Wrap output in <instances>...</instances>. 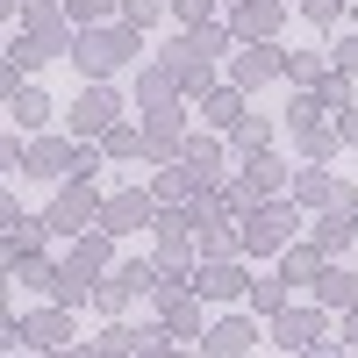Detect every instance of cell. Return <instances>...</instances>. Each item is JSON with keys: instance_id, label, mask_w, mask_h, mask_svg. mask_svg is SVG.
I'll return each mask as SVG.
<instances>
[{"instance_id": "cell-1", "label": "cell", "mask_w": 358, "mask_h": 358, "mask_svg": "<svg viewBox=\"0 0 358 358\" xmlns=\"http://www.w3.org/2000/svg\"><path fill=\"white\" fill-rule=\"evenodd\" d=\"M129 50H136V29H129V22H122V29H86V36L72 43V65H79L86 79H108Z\"/></svg>"}, {"instance_id": "cell-2", "label": "cell", "mask_w": 358, "mask_h": 358, "mask_svg": "<svg viewBox=\"0 0 358 358\" xmlns=\"http://www.w3.org/2000/svg\"><path fill=\"white\" fill-rule=\"evenodd\" d=\"M287 236H294V208H244L236 215V251H251V258H273Z\"/></svg>"}, {"instance_id": "cell-3", "label": "cell", "mask_w": 358, "mask_h": 358, "mask_svg": "<svg viewBox=\"0 0 358 358\" xmlns=\"http://www.w3.org/2000/svg\"><path fill=\"white\" fill-rule=\"evenodd\" d=\"M265 79H287V50L280 43H244L229 65V86H265Z\"/></svg>"}, {"instance_id": "cell-4", "label": "cell", "mask_w": 358, "mask_h": 358, "mask_svg": "<svg viewBox=\"0 0 358 358\" xmlns=\"http://www.w3.org/2000/svg\"><path fill=\"white\" fill-rule=\"evenodd\" d=\"M194 294L201 301H236V294H251V280H244V265H229V258H201L194 265Z\"/></svg>"}, {"instance_id": "cell-5", "label": "cell", "mask_w": 358, "mask_h": 358, "mask_svg": "<svg viewBox=\"0 0 358 358\" xmlns=\"http://www.w3.org/2000/svg\"><path fill=\"white\" fill-rule=\"evenodd\" d=\"M280 0H236V15H229V29H236V43H273V29H280Z\"/></svg>"}, {"instance_id": "cell-6", "label": "cell", "mask_w": 358, "mask_h": 358, "mask_svg": "<svg viewBox=\"0 0 358 358\" xmlns=\"http://www.w3.org/2000/svg\"><path fill=\"white\" fill-rule=\"evenodd\" d=\"M43 222H50V229H86V222H101V194H94V187H79V179H72V187L57 194V208H50Z\"/></svg>"}, {"instance_id": "cell-7", "label": "cell", "mask_w": 358, "mask_h": 358, "mask_svg": "<svg viewBox=\"0 0 358 358\" xmlns=\"http://www.w3.org/2000/svg\"><path fill=\"white\" fill-rule=\"evenodd\" d=\"M273 337H280V351H308L315 337H322V308L308 315V308H280L273 315Z\"/></svg>"}, {"instance_id": "cell-8", "label": "cell", "mask_w": 358, "mask_h": 358, "mask_svg": "<svg viewBox=\"0 0 358 358\" xmlns=\"http://www.w3.org/2000/svg\"><path fill=\"white\" fill-rule=\"evenodd\" d=\"M251 337H258V330H251V315H229V322H215V330L201 337V351H208V358H244Z\"/></svg>"}, {"instance_id": "cell-9", "label": "cell", "mask_w": 358, "mask_h": 358, "mask_svg": "<svg viewBox=\"0 0 358 358\" xmlns=\"http://www.w3.org/2000/svg\"><path fill=\"white\" fill-rule=\"evenodd\" d=\"M136 222H151V194H115V201L101 208V229H108V236H129Z\"/></svg>"}, {"instance_id": "cell-10", "label": "cell", "mask_w": 358, "mask_h": 358, "mask_svg": "<svg viewBox=\"0 0 358 358\" xmlns=\"http://www.w3.org/2000/svg\"><path fill=\"white\" fill-rule=\"evenodd\" d=\"M72 129H79V136H86V129H101V136L115 129V94H108L101 79H94V94H79V108H72Z\"/></svg>"}, {"instance_id": "cell-11", "label": "cell", "mask_w": 358, "mask_h": 358, "mask_svg": "<svg viewBox=\"0 0 358 358\" xmlns=\"http://www.w3.org/2000/svg\"><path fill=\"white\" fill-rule=\"evenodd\" d=\"M194 330H201V294L165 287V337H194Z\"/></svg>"}, {"instance_id": "cell-12", "label": "cell", "mask_w": 358, "mask_h": 358, "mask_svg": "<svg viewBox=\"0 0 358 358\" xmlns=\"http://www.w3.org/2000/svg\"><path fill=\"white\" fill-rule=\"evenodd\" d=\"M8 115H15V129H43V122H50V94L15 86V94H8Z\"/></svg>"}, {"instance_id": "cell-13", "label": "cell", "mask_w": 358, "mask_h": 358, "mask_svg": "<svg viewBox=\"0 0 358 358\" xmlns=\"http://www.w3.org/2000/svg\"><path fill=\"white\" fill-rule=\"evenodd\" d=\"M315 294H322V308H358V273H344V265H322Z\"/></svg>"}, {"instance_id": "cell-14", "label": "cell", "mask_w": 358, "mask_h": 358, "mask_svg": "<svg viewBox=\"0 0 358 358\" xmlns=\"http://www.w3.org/2000/svg\"><path fill=\"white\" fill-rule=\"evenodd\" d=\"M351 236H358V215H351V208H337V215H322V222H315V251L330 258V251L351 244Z\"/></svg>"}, {"instance_id": "cell-15", "label": "cell", "mask_w": 358, "mask_h": 358, "mask_svg": "<svg viewBox=\"0 0 358 358\" xmlns=\"http://www.w3.org/2000/svg\"><path fill=\"white\" fill-rule=\"evenodd\" d=\"M244 301H251V315H280V308H287V273L251 280V294H244Z\"/></svg>"}, {"instance_id": "cell-16", "label": "cell", "mask_w": 358, "mask_h": 358, "mask_svg": "<svg viewBox=\"0 0 358 358\" xmlns=\"http://www.w3.org/2000/svg\"><path fill=\"white\" fill-rule=\"evenodd\" d=\"M208 122H215V129H236V122H244V86H222V94H208Z\"/></svg>"}, {"instance_id": "cell-17", "label": "cell", "mask_w": 358, "mask_h": 358, "mask_svg": "<svg viewBox=\"0 0 358 358\" xmlns=\"http://www.w3.org/2000/svg\"><path fill=\"white\" fill-rule=\"evenodd\" d=\"M179 165H187V172L201 179V187H208V179H215V165H222V143H208V136H194L187 151H179Z\"/></svg>"}, {"instance_id": "cell-18", "label": "cell", "mask_w": 358, "mask_h": 358, "mask_svg": "<svg viewBox=\"0 0 358 358\" xmlns=\"http://www.w3.org/2000/svg\"><path fill=\"white\" fill-rule=\"evenodd\" d=\"M294 194H301V201H337V208H351V194H344V187H337V179H322V172H315V165H308V172H301V179H294Z\"/></svg>"}, {"instance_id": "cell-19", "label": "cell", "mask_w": 358, "mask_h": 358, "mask_svg": "<svg viewBox=\"0 0 358 358\" xmlns=\"http://www.w3.org/2000/svg\"><path fill=\"white\" fill-rule=\"evenodd\" d=\"M280 273H287V287H308V280H322V251H315V244L287 251V265H280Z\"/></svg>"}, {"instance_id": "cell-20", "label": "cell", "mask_w": 358, "mask_h": 358, "mask_svg": "<svg viewBox=\"0 0 358 358\" xmlns=\"http://www.w3.org/2000/svg\"><path fill=\"white\" fill-rule=\"evenodd\" d=\"M322 72H330V65H322L315 50H287V79H294V86H315Z\"/></svg>"}, {"instance_id": "cell-21", "label": "cell", "mask_w": 358, "mask_h": 358, "mask_svg": "<svg viewBox=\"0 0 358 358\" xmlns=\"http://www.w3.org/2000/svg\"><path fill=\"white\" fill-rule=\"evenodd\" d=\"M315 101H322V108H344V101H351V72H337V65H330V72L315 79Z\"/></svg>"}, {"instance_id": "cell-22", "label": "cell", "mask_w": 358, "mask_h": 358, "mask_svg": "<svg viewBox=\"0 0 358 358\" xmlns=\"http://www.w3.org/2000/svg\"><path fill=\"white\" fill-rule=\"evenodd\" d=\"M265 143H273V122H236V151L244 158H265Z\"/></svg>"}, {"instance_id": "cell-23", "label": "cell", "mask_w": 358, "mask_h": 358, "mask_svg": "<svg viewBox=\"0 0 358 358\" xmlns=\"http://www.w3.org/2000/svg\"><path fill=\"white\" fill-rule=\"evenodd\" d=\"M29 165H36V172H57V179H65V172H72V151H65V143H36V151H29Z\"/></svg>"}, {"instance_id": "cell-24", "label": "cell", "mask_w": 358, "mask_h": 358, "mask_svg": "<svg viewBox=\"0 0 358 358\" xmlns=\"http://www.w3.org/2000/svg\"><path fill=\"white\" fill-rule=\"evenodd\" d=\"M194 187H201V179H194V172H187V165H172V172H165V179H158V201H187V194H194Z\"/></svg>"}, {"instance_id": "cell-25", "label": "cell", "mask_w": 358, "mask_h": 358, "mask_svg": "<svg viewBox=\"0 0 358 358\" xmlns=\"http://www.w3.org/2000/svg\"><path fill=\"white\" fill-rule=\"evenodd\" d=\"M165 8H172V0H122V22H129V29H151Z\"/></svg>"}, {"instance_id": "cell-26", "label": "cell", "mask_w": 358, "mask_h": 358, "mask_svg": "<svg viewBox=\"0 0 358 358\" xmlns=\"http://www.w3.org/2000/svg\"><path fill=\"white\" fill-rule=\"evenodd\" d=\"M172 15L187 29H208V22H215V0H172Z\"/></svg>"}, {"instance_id": "cell-27", "label": "cell", "mask_w": 358, "mask_h": 358, "mask_svg": "<svg viewBox=\"0 0 358 358\" xmlns=\"http://www.w3.org/2000/svg\"><path fill=\"white\" fill-rule=\"evenodd\" d=\"M101 151H108V158H136V151H143V136H136V129H108V136H101Z\"/></svg>"}, {"instance_id": "cell-28", "label": "cell", "mask_w": 358, "mask_h": 358, "mask_svg": "<svg viewBox=\"0 0 358 358\" xmlns=\"http://www.w3.org/2000/svg\"><path fill=\"white\" fill-rule=\"evenodd\" d=\"M94 301H101V308H108V315H122V308H129V301H136V294H129V287H122V280H108V287H94Z\"/></svg>"}, {"instance_id": "cell-29", "label": "cell", "mask_w": 358, "mask_h": 358, "mask_svg": "<svg viewBox=\"0 0 358 358\" xmlns=\"http://www.w3.org/2000/svg\"><path fill=\"white\" fill-rule=\"evenodd\" d=\"M294 8H301V15L315 22V29H330V22H337V8H344V0H294Z\"/></svg>"}, {"instance_id": "cell-30", "label": "cell", "mask_w": 358, "mask_h": 358, "mask_svg": "<svg viewBox=\"0 0 358 358\" xmlns=\"http://www.w3.org/2000/svg\"><path fill=\"white\" fill-rule=\"evenodd\" d=\"M29 337H36V344H65V315H36Z\"/></svg>"}, {"instance_id": "cell-31", "label": "cell", "mask_w": 358, "mask_h": 358, "mask_svg": "<svg viewBox=\"0 0 358 358\" xmlns=\"http://www.w3.org/2000/svg\"><path fill=\"white\" fill-rule=\"evenodd\" d=\"M108 8H115V0H65L72 22H108Z\"/></svg>"}, {"instance_id": "cell-32", "label": "cell", "mask_w": 358, "mask_h": 358, "mask_svg": "<svg viewBox=\"0 0 358 358\" xmlns=\"http://www.w3.org/2000/svg\"><path fill=\"white\" fill-rule=\"evenodd\" d=\"M94 172H101V151H72V172H65V179H79V187H86Z\"/></svg>"}, {"instance_id": "cell-33", "label": "cell", "mask_w": 358, "mask_h": 358, "mask_svg": "<svg viewBox=\"0 0 358 358\" xmlns=\"http://www.w3.org/2000/svg\"><path fill=\"white\" fill-rule=\"evenodd\" d=\"M330 65H337V72H358V36H344V43L330 50Z\"/></svg>"}, {"instance_id": "cell-34", "label": "cell", "mask_w": 358, "mask_h": 358, "mask_svg": "<svg viewBox=\"0 0 358 358\" xmlns=\"http://www.w3.org/2000/svg\"><path fill=\"white\" fill-rule=\"evenodd\" d=\"M344 143H358V108H344Z\"/></svg>"}, {"instance_id": "cell-35", "label": "cell", "mask_w": 358, "mask_h": 358, "mask_svg": "<svg viewBox=\"0 0 358 358\" xmlns=\"http://www.w3.org/2000/svg\"><path fill=\"white\" fill-rule=\"evenodd\" d=\"M344 344H358V308H351V315H344Z\"/></svg>"}, {"instance_id": "cell-36", "label": "cell", "mask_w": 358, "mask_h": 358, "mask_svg": "<svg viewBox=\"0 0 358 358\" xmlns=\"http://www.w3.org/2000/svg\"><path fill=\"white\" fill-rule=\"evenodd\" d=\"M50 358H79V351H50Z\"/></svg>"}, {"instance_id": "cell-37", "label": "cell", "mask_w": 358, "mask_h": 358, "mask_svg": "<svg viewBox=\"0 0 358 358\" xmlns=\"http://www.w3.org/2000/svg\"><path fill=\"white\" fill-rule=\"evenodd\" d=\"M165 358H187V351H165Z\"/></svg>"}]
</instances>
